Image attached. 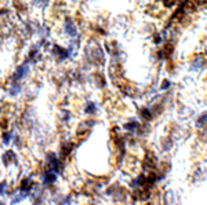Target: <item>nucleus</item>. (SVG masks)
Instances as JSON below:
<instances>
[{
	"mask_svg": "<svg viewBox=\"0 0 207 205\" xmlns=\"http://www.w3.org/2000/svg\"><path fill=\"white\" fill-rule=\"evenodd\" d=\"M10 138H11V135H10V134H4V135H3V139H4V143H8V142H10Z\"/></svg>",
	"mask_w": 207,
	"mask_h": 205,
	"instance_id": "nucleus-5",
	"label": "nucleus"
},
{
	"mask_svg": "<svg viewBox=\"0 0 207 205\" xmlns=\"http://www.w3.org/2000/svg\"><path fill=\"white\" fill-rule=\"evenodd\" d=\"M64 29H65V33H66L68 36L77 37V29H76V25L73 24V21H72V19H69V18H68V19L65 21Z\"/></svg>",
	"mask_w": 207,
	"mask_h": 205,
	"instance_id": "nucleus-1",
	"label": "nucleus"
},
{
	"mask_svg": "<svg viewBox=\"0 0 207 205\" xmlns=\"http://www.w3.org/2000/svg\"><path fill=\"white\" fill-rule=\"evenodd\" d=\"M94 109H95L94 103H89V106H87V112H89V113H90V112H94Z\"/></svg>",
	"mask_w": 207,
	"mask_h": 205,
	"instance_id": "nucleus-6",
	"label": "nucleus"
},
{
	"mask_svg": "<svg viewBox=\"0 0 207 205\" xmlns=\"http://www.w3.org/2000/svg\"><path fill=\"white\" fill-rule=\"evenodd\" d=\"M28 73H29V66H28L26 63H25V65H21L20 68L17 69L13 79H14V81H20V80L24 79V77H25Z\"/></svg>",
	"mask_w": 207,
	"mask_h": 205,
	"instance_id": "nucleus-2",
	"label": "nucleus"
},
{
	"mask_svg": "<svg viewBox=\"0 0 207 205\" xmlns=\"http://www.w3.org/2000/svg\"><path fill=\"white\" fill-rule=\"evenodd\" d=\"M20 91H21V87H20V84H17V81H14V85H13V87H11V89H10L11 95H17Z\"/></svg>",
	"mask_w": 207,
	"mask_h": 205,
	"instance_id": "nucleus-3",
	"label": "nucleus"
},
{
	"mask_svg": "<svg viewBox=\"0 0 207 205\" xmlns=\"http://www.w3.org/2000/svg\"><path fill=\"white\" fill-rule=\"evenodd\" d=\"M47 3H48V0H35V4L40 6L42 8H44V7L47 6Z\"/></svg>",
	"mask_w": 207,
	"mask_h": 205,
	"instance_id": "nucleus-4",
	"label": "nucleus"
}]
</instances>
